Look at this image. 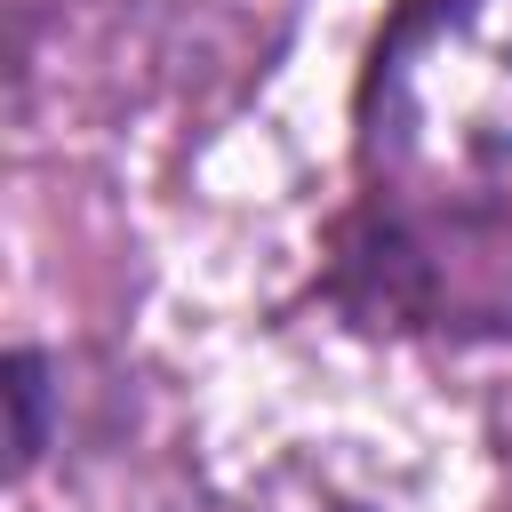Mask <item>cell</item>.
<instances>
[{"label": "cell", "mask_w": 512, "mask_h": 512, "mask_svg": "<svg viewBox=\"0 0 512 512\" xmlns=\"http://www.w3.org/2000/svg\"><path fill=\"white\" fill-rule=\"evenodd\" d=\"M368 208L336 296L368 328H512V0H408L360 88Z\"/></svg>", "instance_id": "cell-1"}, {"label": "cell", "mask_w": 512, "mask_h": 512, "mask_svg": "<svg viewBox=\"0 0 512 512\" xmlns=\"http://www.w3.org/2000/svg\"><path fill=\"white\" fill-rule=\"evenodd\" d=\"M0 376H8V408H16L8 448H16V472H32V464H40V448H48V400H56V384H48V352L16 344V352L0 360Z\"/></svg>", "instance_id": "cell-2"}]
</instances>
